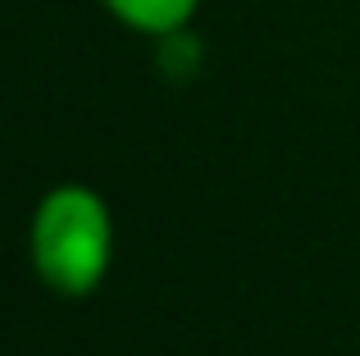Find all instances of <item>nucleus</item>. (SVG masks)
<instances>
[{
	"instance_id": "obj_1",
	"label": "nucleus",
	"mask_w": 360,
	"mask_h": 356,
	"mask_svg": "<svg viewBox=\"0 0 360 356\" xmlns=\"http://www.w3.org/2000/svg\"><path fill=\"white\" fill-rule=\"evenodd\" d=\"M27 265L46 293L87 302L115 265V210L91 183H55L37 196L27 220Z\"/></svg>"
},
{
	"instance_id": "obj_2",
	"label": "nucleus",
	"mask_w": 360,
	"mask_h": 356,
	"mask_svg": "<svg viewBox=\"0 0 360 356\" xmlns=\"http://www.w3.org/2000/svg\"><path fill=\"white\" fill-rule=\"evenodd\" d=\"M96 5L123 32L146 37V42H169V37L192 32L205 0H96Z\"/></svg>"
}]
</instances>
